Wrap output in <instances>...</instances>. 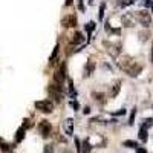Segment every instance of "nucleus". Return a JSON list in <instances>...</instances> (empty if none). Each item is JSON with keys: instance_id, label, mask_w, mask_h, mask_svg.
Returning a JSON list of instances; mask_svg holds the SVG:
<instances>
[{"instance_id": "obj_34", "label": "nucleus", "mask_w": 153, "mask_h": 153, "mask_svg": "<svg viewBox=\"0 0 153 153\" xmlns=\"http://www.w3.org/2000/svg\"><path fill=\"white\" fill-rule=\"evenodd\" d=\"M72 2H74V0H66V6H71Z\"/></svg>"}, {"instance_id": "obj_11", "label": "nucleus", "mask_w": 153, "mask_h": 153, "mask_svg": "<svg viewBox=\"0 0 153 153\" xmlns=\"http://www.w3.org/2000/svg\"><path fill=\"white\" fill-rule=\"evenodd\" d=\"M84 42V37H83V32H78L76 31L72 37V45H81Z\"/></svg>"}, {"instance_id": "obj_12", "label": "nucleus", "mask_w": 153, "mask_h": 153, "mask_svg": "<svg viewBox=\"0 0 153 153\" xmlns=\"http://www.w3.org/2000/svg\"><path fill=\"white\" fill-rule=\"evenodd\" d=\"M120 91H121V81H118V83H115V84H113V87L110 89V97L115 98V97L120 94Z\"/></svg>"}, {"instance_id": "obj_10", "label": "nucleus", "mask_w": 153, "mask_h": 153, "mask_svg": "<svg viewBox=\"0 0 153 153\" xmlns=\"http://www.w3.org/2000/svg\"><path fill=\"white\" fill-rule=\"evenodd\" d=\"M123 23H124V26H127V28H132V26H135L133 16H132V14H126V16H123Z\"/></svg>"}, {"instance_id": "obj_33", "label": "nucleus", "mask_w": 153, "mask_h": 153, "mask_svg": "<svg viewBox=\"0 0 153 153\" xmlns=\"http://www.w3.org/2000/svg\"><path fill=\"white\" fill-rule=\"evenodd\" d=\"M83 112H84L86 115H89V113H91V107H89V106H87V107H84V110H83Z\"/></svg>"}, {"instance_id": "obj_24", "label": "nucleus", "mask_w": 153, "mask_h": 153, "mask_svg": "<svg viewBox=\"0 0 153 153\" xmlns=\"http://www.w3.org/2000/svg\"><path fill=\"white\" fill-rule=\"evenodd\" d=\"M143 126H146L147 129H149V127H152L153 126V118H146L144 123H143Z\"/></svg>"}, {"instance_id": "obj_31", "label": "nucleus", "mask_w": 153, "mask_h": 153, "mask_svg": "<svg viewBox=\"0 0 153 153\" xmlns=\"http://www.w3.org/2000/svg\"><path fill=\"white\" fill-rule=\"evenodd\" d=\"M72 106H74V109H75V112H76V110H78V109H80V104H78V101H74V103H72Z\"/></svg>"}, {"instance_id": "obj_9", "label": "nucleus", "mask_w": 153, "mask_h": 153, "mask_svg": "<svg viewBox=\"0 0 153 153\" xmlns=\"http://www.w3.org/2000/svg\"><path fill=\"white\" fill-rule=\"evenodd\" d=\"M95 71V63L94 61H89L86 63V66H84V78H87V76H91Z\"/></svg>"}, {"instance_id": "obj_18", "label": "nucleus", "mask_w": 153, "mask_h": 153, "mask_svg": "<svg viewBox=\"0 0 153 153\" xmlns=\"http://www.w3.org/2000/svg\"><path fill=\"white\" fill-rule=\"evenodd\" d=\"M123 146H124V147H132V149H136V147H138V143H136V141H132V139H127V141H124V143H123Z\"/></svg>"}, {"instance_id": "obj_5", "label": "nucleus", "mask_w": 153, "mask_h": 153, "mask_svg": "<svg viewBox=\"0 0 153 153\" xmlns=\"http://www.w3.org/2000/svg\"><path fill=\"white\" fill-rule=\"evenodd\" d=\"M78 20H76V16L74 14H69V16H65L61 19V26L63 28H75Z\"/></svg>"}, {"instance_id": "obj_13", "label": "nucleus", "mask_w": 153, "mask_h": 153, "mask_svg": "<svg viewBox=\"0 0 153 153\" xmlns=\"http://www.w3.org/2000/svg\"><path fill=\"white\" fill-rule=\"evenodd\" d=\"M25 133H26V129H25V127L22 126L20 129L17 130V133H16V143H22V141H23Z\"/></svg>"}, {"instance_id": "obj_21", "label": "nucleus", "mask_w": 153, "mask_h": 153, "mask_svg": "<svg viewBox=\"0 0 153 153\" xmlns=\"http://www.w3.org/2000/svg\"><path fill=\"white\" fill-rule=\"evenodd\" d=\"M84 28H86V31H87V34H89V37H91V34H92V31L95 29V23H94V22H89V23L86 25V26H84Z\"/></svg>"}, {"instance_id": "obj_8", "label": "nucleus", "mask_w": 153, "mask_h": 153, "mask_svg": "<svg viewBox=\"0 0 153 153\" xmlns=\"http://www.w3.org/2000/svg\"><path fill=\"white\" fill-rule=\"evenodd\" d=\"M141 72H143V65H138V63H135V65L127 71V74H129L130 76H138Z\"/></svg>"}, {"instance_id": "obj_4", "label": "nucleus", "mask_w": 153, "mask_h": 153, "mask_svg": "<svg viewBox=\"0 0 153 153\" xmlns=\"http://www.w3.org/2000/svg\"><path fill=\"white\" fill-rule=\"evenodd\" d=\"M65 80H66V65L63 63V65L60 66V69L55 71V74H54V83L63 86L65 84Z\"/></svg>"}, {"instance_id": "obj_17", "label": "nucleus", "mask_w": 153, "mask_h": 153, "mask_svg": "<svg viewBox=\"0 0 153 153\" xmlns=\"http://www.w3.org/2000/svg\"><path fill=\"white\" fill-rule=\"evenodd\" d=\"M58 52H60V46L57 45V46L54 48V52L51 54V57H49V61H51V65H54V63H55V60H57V55H58Z\"/></svg>"}, {"instance_id": "obj_15", "label": "nucleus", "mask_w": 153, "mask_h": 153, "mask_svg": "<svg viewBox=\"0 0 153 153\" xmlns=\"http://www.w3.org/2000/svg\"><path fill=\"white\" fill-rule=\"evenodd\" d=\"M92 97L95 98V101H97V103H101V104H104V103H106V95H104V94L94 92V94H92Z\"/></svg>"}, {"instance_id": "obj_26", "label": "nucleus", "mask_w": 153, "mask_h": 153, "mask_svg": "<svg viewBox=\"0 0 153 153\" xmlns=\"http://www.w3.org/2000/svg\"><path fill=\"white\" fill-rule=\"evenodd\" d=\"M144 5L150 9V12L153 11V0H146V2H144Z\"/></svg>"}, {"instance_id": "obj_3", "label": "nucleus", "mask_w": 153, "mask_h": 153, "mask_svg": "<svg viewBox=\"0 0 153 153\" xmlns=\"http://www.w3.org/2000/svg\"><path fill=\"white\" fill-rule=\"evenodd\" d=\"M38 133L42 135V138H49L52 135V124H51L48 120H43L38 123Z\"/></svg>"}, {"instance_id": "obj_1", "label": "nucleus", "mask_w": 153, "mask_h": 153, "mask_svg": "<svg viewBox=\"0 0 153 153\" xmlns=\"http://www.w3.org/2000/svg\"><path fill=\"white\" fill-rule=\"evenodd\" d=\"M133 17L141 23L144 28H149L152 25V12L150 11H138L133 14Z\"/></svg>"}, {"instance_id": "obj_32", "label": "nucleus", "mask_w": 153, "mask_h": 153, "mask_svg": "<svg viewBox=\"0 0 153 153\" xmlns=\"http://www.w3.org/2000/svg\"><path fill=\"white\" fill-rule=\"evenodd\" d=\"M78 8H80V11H84V6H83V0H78Z\"/></svg>"}, {"instance_id": "obj_6", "label": "nucleus", "mask_w": 153, "mask_h": 153, "mask_svg": "<svg viewBox=\"0 0 153 153\" xmlns=\"http://www.w3.org/2000/svg\"><path fill=\"white\" fill-rule=\"evenodd\" d=\"M135 65V61L130 58V57H123L120 61H118V66H120V69H123L124 72H127L132 66Z\"/></svg>"}, {"instance_id": "obj_30", "label": "nucleus", "mask_w": 153, "mask_h": 153, "mask_svg": "<svg viewBox=\"0 0 153 153\" xmlns=\"http://www.w3.org/2000/svg\"><path fill=\"white\" fill-rule=\"evenodd\" d=\"M136 153H149V152H147L144 147H139V146H138V147H136Z\"/></svg>"}, {"instance_id": "obj_28", "label": "nucleus", "mask_w": 153, "mask_h": 153, "mask_svg": "<svg viewBox=\"0 0 153 153\" xmlns=\"http://www.w3.org/2000/svg\"><path fill=\"white\" fill-rule=\"evenodd\" d=\"M23 127H25V129H29V127H32L31 120H25V121H23Z\"/></svg>"}, {"instance_id": "obj_16", "label": "nucleus", "mask_w": 153, "mask_h": 153, "mask_svg": "<svg viewBox=\"0 0 153 153\" xmlns=\"http://www.w3.org/2000/svg\"><path fill=\"white\" fill-rule=\"evenodd\" d=\"M91 150H92V146L89 143V139H84L83 144H81V152L83 153H91Z\"/></svg>"}, {"instance_id": "obj_27", "label": "nucleus", "mask_w": 153, "mask_h": 153, "mask_svg": "<svg viewBox=\"0 0 153 153\" xmlns=\"http://www.w3.org/2000/svg\"><path fill=\"white\" fill-rule=\"evenodd\" d=\"M75 147H76V152H81V143L78 138H75Z\"/></svg>"}, {"instance_id": "obj_7", "label": "nucleus", "mask_w": 153, "mask_h": 153, "mask_svg": "<svg viewBox=\"0 0 153 153\" xmlns=\"http://www.w3.org/2000/svg\"><path fill=\"white\" fill-rule=\"evenodd\" d=\"M63 130L66 135H74V120L72 118H66L63 121Z\"/></svg>"}, {"instance_id": "obj_2", "label": "nucleus", "mask_w": 153, "mask_h": 153, "mask_svg": "<svg viewBox=\"0 0 153 153\" xmlns=\"http://www.w3.org/2000/svg\"><path fill=\"white\" fill-rule=\"evenodd\" d=\"M34 106H35L37 110H40V112H43V113H52V110H54V103H52L51 100L35 101Z\"/></svg>"}, {"instance_id": "obj_14", "label": "nucleus", "mask_w": 153, "mask_h": 153, "mask_svg": "<svg viewBox=\"0 0 153 153\" xmlns=\"http://www.w3.org/2000/svg\"><path fill=\"white\" fill-rule=\"evenodd\" d=\"M139 139H141L143 143H146L147 139H149V136H147V127L146 126H141V129H139Z\"/></svg>"}, {"instance_id": "obj_25", "label": "nucleus", "mask_w": 153, "mask_h": 153, "mask_svg": "<svg viewBox=\"0 0 153 153\" xmlns=\"http://www.w3.org/2000/svg\"><path fill=\"white\" fill-rule=\"evenodd\" d=\"M0 149H2V150H3V152H8V150H9V149H11V146H9V144H6V143H3V141H2V143H0Z\"/></svg>"}, {"instance_id": "obj_19", "label": "nucleus", "mask_w": 153, "mask_h": 153, "mask_svg": "<svg viewBox=\"0 0 153 153\" xmlns=\"http://www.w3.org/2000/svg\"><path fill=\"white\" fill-rule=\"evenodd\" d=\"M104 11H106V3H101V5H100V12H98V19H100V22L104 19Z\"/></svg>"}, {"instance_id": "obj_35", "label": "nucleus", "mask_w": 153, "mask_h": 153, "mask_svg": "<svg viewBox=\"0 0 153 153\" xmlns=\"http://www.w3.org/2000/svg\"><path fill=\"white\" fill-rule=\"evenodd\" d=\"M150 61L153 63V48H152V54H150Z\"/></svg>"}, {"instance_id": "obj_22", "label": "nucleus", "mask_w": 153, "mask_h": 153, "mask_svg": "<svg viewBox=\"0 0 153 153\" xmlns=\"http://www.w3.org/2000/svg\"><path fill=\"white\" fill-rule=\"evenodd\" d=\"M135 115H136V107H133V109H132V112H130V117H129V126H133V123H135Z\"/></svg>"}, {"instance_id": "obj_20", "label": "nucleus", "mask_w": 153, "mask_h": 153, "mask_svg": "<svg viewBox=\"0 0 153 153\" xmlns=\"http://www.w3.org/2000/svg\"><path fill=\"white\" fill-rule=\"evenodd\" d=\"M68 84H69V86H68V87H69V95L74 98V97L76 95V94H75V89H74V81L69 78V80H68Z\"/></svg>"}, {"instance_id": "obj_29", "label": "nucleus", "mask_w": 153, "mask_h": 153, "mask_svg": "<svg viewBox=\"0 0 153 153\" xmlns=\"http://www.w3.org/2000/svg\"><path fill=\"white\" fill-rule=\"evenodd\" d=\"M126 113V109H120L118 112H115V113H112L113 117H121V115H124Z\"/></svg>"}, {"instance_id": "obj_23", "label": "nucleus", "mask_w": 153, "mask_h": 153, "mask_svg": "<svg viewBox=\"0 0 153 153\" xmlns=\"http://www.w3.org/2000/svg\"><path fill=\"white\" fill-rule=\"evenodd\" d=\"M135 3V0H121L120 2V5L123 6V8H127V6H130V5H133Z\"/></svg>"}]
</instances>
